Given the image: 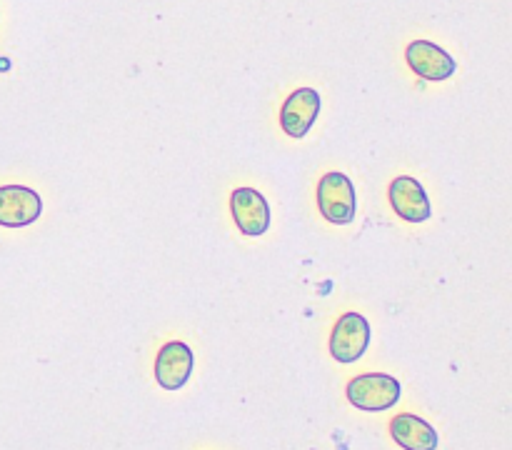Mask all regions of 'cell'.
Instances as JSON below:
<instances>
[{"label": "cell", "instance_id": "cell-1", "mask_svg": "<svg viewBox=\"0 0 512 450\" xmlns=\"http://www.w3.org/2000/svg\"><path fill=\"white\" fill-rule=\"evenodd\" d=\"M318 208L328 223L348 225L358 213V195L353 180L345 173H325L318 183Z\"/></svg>", "mask_w": 512, "mask_h": 450}, {"label": "cell", "instance_id": "cell-2", "mask_svg": "<svg viewBox=\"0 0 512 450\" xmlns=\"http://www.w3.org/2000/svg\"><path fill=\"white\" fill-rule=\"evenodd\" d=\"M400 383L388 373H363L355 375L348 383V395L350 403L360 410H368V413H383L390 410L400 400Z\"/></svg>", "mask_w": 512, "mask_h": 450}, {"label": "cell", "instance_id": "cell-3", "mask_svg": "<svg viewBox=\"0 0 512 450\" xmlns=\"http://www.w3.org/2000/svg\"><path fill=\"white\" fill-rule=\"evenodd\" d=\"M370 323L365 315L360 313H345L340 315L335 323L333 335H330V355L338 363H355L365 355L370 345Z\"/></svg>", "mask_w": 512, "mask_h": 450}, {"label": "cell", "instance_id": "cell-4", "mask_svg": "<svg viewBox=\"0 0 512 450\" xmlns=\"http://www.w3.org/2000/svg\"><path fill=\"white\" fill-rule=\"evenodd\" d=\"M230 210H233V220L243 235L260 238V235L268 233L273 215H270V205L260 190L255 188L233 190V195H230Z\"/></svg>", "mask_w": 512, "mask_h": 450}, {"label": "cell", "instance_id": "cell-5", "mask_svg": "<svg viewBox=\"0 0 512 450\" xmlns=\"http://www.w3.org/2000/svg\"><path fill=\"white\" fill-rule=\"evenodd\" d=\"M320 115V93L315 88H298L285 98L280 108V128L285 135L300 140L310 133Z\"/></svg>", "mask_w": 512, "mask_h": 450}, {"label": "cell", "instance_id": "cell-6", "mask_svg": "<svg viewBox=\"0 0 512 450\" xmlns=\"http://www.w3.org/2000/svg\"><path fill=\"white\" fill-rule=\"evenodd\" d=\"M195 368V355L180 340H170L155 355V380L165 390H180L190 380Z\"/></svg>", "mask_w": 512, "mask_h": 450}, {"label": "cell", "instance_id": "cell-7", "mask_svg": "<svg viewBox=\"0 0 512 450\" xmlns=\"http://www.w3.org/2000/svg\"><path fill=\"white\" fill-rule=\"evenodd\" d=\"M43 213V200L33 188L25 185H3L0 188V225L3 228H25Z\"/></svg>", "mask_w": 512, "mask_h": 450}, {"label": "cell", "instance_id": "cell-8", "mask_svg": "<svg viewBox=\"0 0 512 450\" xmlns=\"http://www.w3.org/2000/svg\"><path fill=\"white\" fill-rule=\"evenodd\" d=\"M405 60L415 75H420L423 80H433V83L453 78L455 68H458L453 55L430 40H413L405 50Z\"/></svg>", "mask_w": 512, "mask_h": 450}, {"label": "cell", "instance_id": "cell-9", "mask_svg": "<svg viewBox=\"0 0 512 450\" xmlns=\"http://www.w3.org/2000/svg\"><path fill=\"white\" fill-rule=\"evenodd\" d=\"M388 198L395 213L403 220H408V223H425L433 215V205H430L428 193H425L420 180H415L413 175H400V178H395L390 183Z\"/></svg>", "mask_w": 512, "mask_h": 450}, {"label": "cell", "instance_id": "cell-10", "mask_svg": "<svg viewBox=\"0 0 512 450\" xmlns=\"http://www.w3.org/2000/svg\"><path fill=\"white\" fill-rule=\"evenodd\" d=\"M390 433H393L395 443L405 450H435L440 443L433 425L413 413L395 415L390 420Z\"/></svg>", "mask_w": 512, "mask_h": 450}]
</instances>
